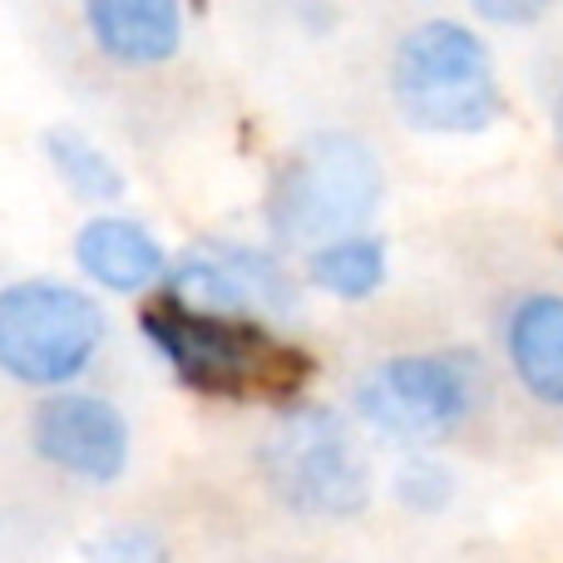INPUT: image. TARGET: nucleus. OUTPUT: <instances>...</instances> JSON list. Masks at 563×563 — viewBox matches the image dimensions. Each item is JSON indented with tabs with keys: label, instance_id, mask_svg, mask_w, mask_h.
<instances>
[{
	"label": "nucleus",
	"instance_id": "f257e3e1",
	"mask_svg": "<svg viewBox=\"0 0 563 563\" xmlns=\"http://www.w3.org/2000/svg\"><path fill=\"white\" fill-rule=\"evenodd\" d=\"M139 331L164 356L178 386L208 400L291 406L317 371L311 351L282 341L263 317L198 307L174 287L148 291L139 307Z\"/></svg>",
	"mask_w": 563,
	"mask_h": 563
},
{
	"label": "nucleus",
	"instance_id": "f03ea898",
	"mask_svg": "<svg viewBox=\"0 0 563 563\" xmlns=\"http://www.w3.org/2000/svg\"><path fill=\"white\" fill-rule=\"evenodd\" d=\"M390 104L400 124L430 139H475L505 114V85L489 40L455 15L410 25L390 49Z\"/></svg>",
	"mask_w": 563,
	"mask_h": 563
},
{
	"label": "nucleus",
	"instance_id": "7ed1b4c3",
	"mask_svg": "<svg viewBox=\"0 0 563 563\" xmlns=\"http://www.w3.org/2000/svg\"><path fill=\"white\" fill-rule=\"evenodd\" d=\"M386 198V168L366 139L346 129H317L267 178L263 223L277 247H321L361 233Z\"/></svg>",
	"mask_w": 563,
	"mask_h": 563
},
{
	"label": "nucleus",
	"instance_id": "20e7f679",
	"mask_svg": "<svg viewBox=\"0 0 563 563\" xmlns=\"http://www.w3.org/2000/svg\"><path fill=\"white\" fill-rule=\"evenodd\" d=\"M257 470L277 505L301 519H356L376 489L371 460L346 420L327 406H297V400L257 445Z\"/></svg>",
	"mask_w": 563,
	"mask_h": 563
},
{
	"label": "nucleus",
	"instance_id": "39448f33",
	"mask_svg": "<svg viewBox=\"0 0 563 563\" xmlns=\"http://www.w3.org/2000/svg\"><path fill=\"white\" fill-rule=\"evenodd\" d=\"M109 336L95 291L59 277H20L0 287V376L30 390H65L85 376Z\"/></svg>",
	"mask_w": 563,
	"mask_h": 563
},
{
	"label": "nucleus",
	"instance_id": "423d86ee",
	"mask_svg": "<svg viewBox=\"0 0 563 563\" xmlns=\"http://www.w3.org/2000/svg\"><path fill=\"white\" fill-rule=\"evenodd\" d=\"M479 400V371L455 351H406L371 366L356 386V410L390 440L430 445L465 426Z\"/></svg>",
	"mask_w": 563,
	"mask_h": 563
},
{
	"label": "nucleus",
	"instance_id": "0eeeda50",
	"mask_svg": "<svg viewBox=\"0 0 563 563\" xmlns=\"http://www.w3.org/2000/svg\"><path fill=\"white\" fill-rule=\"evenodd\" d=\"M30 450L49 470L85 485H114L129 470V420L114 400L89 396V390H49L30 410Z\"/></svg>",
	"mask_w": 563,
	"mask_h": 563
},
{
	"label": "nucleus",
	"instance_id": "6e6552de",
	"mask_svg": "<svg viewBox=\"0 0 563 563\" xmlns=\"http://www.w3.org/2000/svg\"><path fill=\"white\" fill-rule=\"evenodd\" d=\"M164 287L198 307L243 311V317H291L297 282L277 263V253L247 243H198L174 263Z\"/></svg>",
	"mask_w": 563,
	"mask_h": 563
},
{
	"label": "nucleus",
	"instance_id": "1a4fd4ad",
	"mask_svg": "<svg viewBox=\"0 0 563 563\" xmlns=\"http://www.w3.org/2000/svg\"><path fill=\"white\" fill-rule=\"evenodd\" d=\"M75 267L114 297H144L158 291L174 273L168 247L154 238V228L129 213H95L75 233Z\"/></svg>",
	"mask_w": 563,
	"mask_h": 563
},
{
	"label": "nucleus",
	"instance_id": "9d476101",
	"mask_svg": "<svg viewBox=\"0 0 563 563\" xmlns=\"http://www.w3.org/2000/svg\"><path fill=\"white\" fill-rule=\"evenodd\" d=\"M85 30L114 65L154 69L184 49V0H85Z\"/></svg>",
	"mask_w": 563,
	"mask_h": 563
},
{
	"label": "nucleus",
	"instance_id": "9b49d317",
	"mask_svg": "<svg viewBox=\"0 0 563 563\" xmlns=\"http://www.w3.org/2000/svg\"><path fill=\"white\" fill-rule=\"evenodd\" d=\"M515 380L549 410H563V291H525L505 317Z\"/></svg>",
	"mask_w": 563,
	"mask_h": 563
},
{
	"label": "nucleus",
	"instance_id": "f8f14e48",
	"mask_svg": "<svg viewBox=\"0 0 563 563\" xmlns=\"http://www.w3.org/2000/svg\"><path fill=\"white\" fill-rule=\"evenodd\" d=\"M40 148H45V164H49V174L59 178V188H65L69 198H79V203L109 208L129 194L124 168H119L114 158H109V148L95 144L85 129L55 124V129H45V144Z\"/></svg>",
	"mask_w": 563,
	"mask_h": 563
},
{
	"label": "nucleus",
	"instance_id": "ddd939ff",
	"mask_svg": "<svg viewBox=\"0 0 563 563\" xmlns=\"http://www.w3.org/2000/svg\"><path fill=\"white\" fill-rule=\"evenodd\" d=\"M390 257L376 233H346L321 247H307V282L336 301H366L386 287Z\"/></svg>",
	"mask_w": 563,
	"mask_h": 563
},
{
	"label": "nucleus",
	"instance_id": "4468645a",
	"mask_svg": "<svg viewBox=\"0 0 563 563\" xmlns=\"http://www.w3.org/2000/svg\"><path fill=\"white\" fill-rule=\"evenodd\" d=\"M396 499L406 509H416V515H440L455 499V475L435 455H410L396 470Z\"/></svg>",
	"mask_w": 563,
	"mask_h": 563
},
{
	"label": "nucleus",
	"instance_id": "2eb2a0df",
	"mask_svg": "<svg viewBox=\"0 0 563 563\" xmlns=\"http://www.w3.org/2000/svg\"><path fill=\"white\" fill-rule=\"evenodd\" d=\"M85 563H174L164 534L148 525H109L85 544Z\"/></svg>",
	"mask_w": 563,
	"mask_h": 563
},
{
	"label": "nucleus",
	"instance_id": "dca6fc26",
	"mask_svg": "<svg viewBox=\"0 0 563 563\" xmlns=\"http://www.w3.org/2000/svg\"><path fill=\"white\" fill-rule=\"evenodd\" d=\"M470 15L489 30H534L559 10V0H465Z\"/></svg>",
	"mask_w": 563,
	"mask_h": 563
},
{
	"label": "nucleus",
	"instance_id": "f3484780",
	"mask_svg": "<svg viewBox=\"0 0 563 563\" xmlns=\"http://www.w3.org/2000/svg\"><path fill=\"white\" fill-rule=\"evenodd\" d=\"M554 134H559V144H563V89H559V104H554Z\"/></svg>",
	"mask_w": 563,
	"mask_h": 563
}]
</instances>
